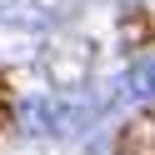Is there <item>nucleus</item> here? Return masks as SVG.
I'll list each match as a JSON object with an SVG mask.
<instances>
[{"label": "nucleus", "mask_w": 155, "mask_h": 155, "mask_svg": "<svg viewBox=\"0 0 155 155\" xmlns=\"http://www.w3.org/2000/svg\"><path fill=\"white\" fill-rule=\"evenodd\" d=\"M120 155H155V110L140 115V120L120 135Z\"/></svg>", "instance_id": "1"}, {"label": "nucleus", "mask_w": 155, "mask_h": 155, "mask_svg": "<svg viewBox=\"0 0 155 155\" xmlns=\"http://www.w3.org/2000/svg\"><path fill=\"white\" fill-rule=\"evenodd\" d=\"M125 95H130V100H155V55H150V60H140V65L130 70Z\"/></svg>", "instance_id": "2"}]
</instances>
